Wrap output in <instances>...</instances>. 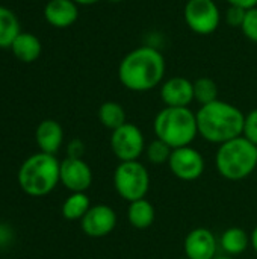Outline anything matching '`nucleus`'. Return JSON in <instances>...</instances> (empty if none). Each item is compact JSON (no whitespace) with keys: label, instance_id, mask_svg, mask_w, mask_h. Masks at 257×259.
<instances>
[{"label":"nucleus","instance_id":"1","mask_svg":"<svg viewBox=\"0 0 257 259\" xmlns=\"http://www.w3.org/2000/svg\"><path fill=\"white\" fill-rule=\"evenodd\" d=\"M165 70V58L158 49L139 46L120 61L117 73L124 88L133 93H145L164 82Z\"/></svg>","mask_w":257,"mask_h":259},{"label":"nucleus","instance_id":"2","mask_svg":"<svg viewBox=\"0 0 257 259\" xmlns=\"http://www.w3.org/2000/svg\"><path fill=\"white\" fill-rule=\"evenodd\" d=\"M198 135L212 144H224L235 140L244 132V112L224 100H215L203 105L195 112Z\"/></svg>","mask_w":257,"mask_h":259},{"label":"nucleus","instance_id":"3","mask_svg":"<svg viewBox=\"0 0 257 259\" xmlns=\"http://www.w3.org/2000/svg\"><path fill=\"white\" fill-rule=\"evenodd\" d=\"M153 131L156 138L167 143L171 149L191 146L198 137L197 115L191 108H162L155 120Z\"/></svg>","mask_w":257,"mask_h":259},{"label":"nucleus","instance_id":"4","mask_svg":"<svg viewBox=\"0 0 257 259\" xmlns=\"http://www.w3.org/2000/svg\"><path fill=\"white\" fill-rule=\"evenodd\" d=\"M61 182V162L56 155L38 152L29 156L18 170L20 188L33 197L50 194Z\"/></svg>","mask_w":257,"mask_h":259},{"label":"nucleus","instance_id":"5","mask_svg":"<svg viewBox=\"0 0 257 259\" xmlns=\"http://www.w3.org/2000/svg\"><path fill=\"white\" fill-rule=\"evenodd\" d=\"M215 167L227 181H244L256 170L257 147L242 135L220 144L215 155Z\"/></svg>","mask_w":257,"mask_h":259},{"label":"nucleus","instance_id":"6","mask_svg":"<svg viewBox=\"0 0 257 259\" xmlns=\"http://www.w3.org/2000/svg\"><path fill=\"white\" fill-rule=\"evenodd\" d=\"M114 187L118 196L129 203L145 199L150 190V175L147 167L139 161L120 162L114 171Z\"/></svg>","mask_w":257,"mask_h":259},{"label":"nucleus","instance_id":"7","mask_svg":"<svg viewBox=\"0 0 257 259\" xmlns=\"http://www.w3.org/2000/svg\"><path fill=\"white\" fill-rule=\"evenodd\" d=\"M183 18L194 33L211 35L221 23V12L215 0H188Z\"/></svg>","mask_w":257,"mask_h":259},{"label":"nucleus","instance_id":"8","mask_svg":"<svg viewBox=\"0 0 257 259\" xmlns=\"http://www.w3.org/2000/svg\"><path fill=\"white\" fill-rule=\"evenodd\" d=\"M145 138L142 131L133 123H124L111 132V149L120 162L138 161L145 152Z\"/></svg>","mask_w":257,"mask_h":259},{"label":"nucleus","instance_id":"9","mask_svg":"<svg viewBox=\"0 0 257 259\" xmlns=\"http://www.w3.org/2000/svg\"><path fill=\"white\" fill-rule=\"evenodd\" d=\"M168 167L177 179L183 182H192L203 176L206 164L203 155L197 149L186 146L173 150Z\"/></svg>","mask_w":257,"mask_h":259},{"label":"nucleus","instance_id":"10","mask_svg":"<svg viewBox=\"0 0 257 259\" xmlns=\"http://www.w3.org/2000/svg\"><path fill=\"white\" fill-rule=\"evenodd\" d=\"M118 217L109 205H94L80 220V228L89 238L108 237L117 226Z\"/></svg>","mask_w":257,"mask_h":259},{"label":"nucleus","instance_id":"11","mask_svg":"<svg viewBox=\"0 0 257 259\" xmlns=\"http://www.w3.org/2000/svg\"><path fill=\"white\" fill-rule=\"evenodd\" d=\"M61 184L71 193H86L92 184V170L83 158H65L61 162Z\"/></svg>","mask_w":257,"mask_h":259},{"label":"nucleus","instance_id":"12","mask_svg":"<svg viewBox=\"0 0 257 259\" xmlns=\"http://www.w3.org/2000/svg\"><path fill=\"white\" fill-rule=\"evenodd\" d=\"M218 247L220 241L215 234L206 228L192 229L183 241L185 256L189 259H214L218 256Z\"/></svg>","mask_w":257,"mask_h":259},{"label":"nucleus","instance_id":"13","mask_svg":"<svg viewBox=\"0 0 257 259\" xmlns=\"http://www.w3.org/2000/svg\"><path fill=\"white\" fill-rule=\"evenodd\" d=\"M161 99L165 106L189 108L194 102V82L183 76H174L161 83Z\"/></svg>","mask_w":257,"mask_h":259},{"label":"nucleus","instance_id":"14","mask_svg":"<svg viewBox=\"0 0 257 259\" xmlns=\"http://www.w3.org/2000/svg\"><path fill=\"white\" fill-rule=\"evenodd\" d=\"M45 21L56 29H67L79 18V5L73 0H48L44 6Z\"/></svg>","mask_w":257,"mask_h":259},{"label":"nucleus","instance_id":"15","mask_svg":"<svg viewBox=\"0 0 257 259\" xmlns=\"http://www.w3.org/2000/svg\"><path fill=\"white\" fill-rule=\"evenodd\" d=\"M35 138H36L39 152H44L48 155H56L64 143V129L56 120L47 118L38 124Z\"/></svg>","mask_w":257,"mask_h":259},{"label":"nucleus","instance_id":"16","mask_svg":"<svg viewBox=\"0 0 257 259\" xmlns=\"http://www.w3.org/2000/svg\"><path fill=\"white\" fill-rule=\"evenodd\" d=\"M9 49L20 62L30 64V62H35L41 56L42 44L36 35L30 32H20Z\"/></svg>","mask_w":257,"mask_h":259},{"label":"nucleus","instance_id":"17","mask_svg":"<svg viewBox=\"0 0 257 259\" xmlns=\"http://www.w3.org/2000/svg\"><path fill=\"white\" fill-rule=\"evenodd\" d=\"M127 220L132 228L144 231L153 226L156 220V209L147 199H139L129 203Z\"/></svg>","mask_w":257,"mask_h":259},{"label":"nucleus","instance_id":"18","mask_svg":"<svg viewBox=\"0 0 257 259\" xmlns=\"http://www.w3.org/2000/svg\"><path fill=\"white\" fill-rule=\"evenodd\" d=\"M250 246V235L242 228H229L220 237V247L227 256L242 255Z\"/></svg>","mask_w":257,"mask_h":259},{"label":"nucleus","instance_id":"19","mask_svg":"<svg viewBox=\"0 0 257 259\" xmlns=\"http://www.w3.org/2000/svg\"><path fill=\"white\" fill-rule=\"evenodd\" d=\"M20 32V20L15 12L0 5V49H9Z\"/></svg>","mask_w":257,"mask_h":259},{"label":"nucleus","instance_id":"20","mask_svg":"<svg viewBox=\"0 0 257 259\" xmlns=\"http://www.w3.org/2000/svg\"><path fill=\"white\" fill-rule=\"evenodd\" d=\"M97 115H98L100 123L111 132L121 127L124 123H127L126 111H124L123 105H120L118 102H114V100H108V102L101 103Z\"/></svg>","mask_w":257,"mask_h":259},{"label":"nucleus","instance_id":"21","mask_svg":"<svg viewBox=\"0 0 257 259\" xmlns=\"http://www.w3.org/2000/svg\"><path fill=\"white\" fill-rule=\"evenodd\" d=\"M91 202L86 193H71L62 203V215L65 220H82L89 211Z\"/></svg>","mask_w":257,"mask_h":259},{"label":"nucleus","instance_id":"22","mask_svg":"<svg viewBox=\"0 0 257 259\" xmlns=\"http://www.w3.org/2000/svg\"><path fill=\"white\" fill-rule=\"evenodd\" d=\"M218 85L211 77H198L194 80V100L203 105H209L215 100H218Z\"/></svg>","mask_w":257,"mask_h":259},{"label":"nucleus","instance_id":"23","mask_svg":"<svg viewBox=\"0 0 257 259\" xmlns=\"http://www.w3.org/2000/svg\"><path fill=\"white\" fill-rule=\"evenodd\" d=\"M174 149H171L167 143H164L159 138H155L153 141H150L145 147V155L148 162H151L153 165H164L168 164L171 153Z\"/></svg>","mask_w":257,"mask_h":259},{"label":"nucleus","instance_id":"24","mask_svg":"<svg viewBox=\"0 0 257 259\" xmlns=\"http://www.w3.org/2000/svg\"><path fill=\"white\" fill-rule=\"evenodd\" d=\"M241 30H242V33L245 35L247 39H250L251 42L257 44V6L251 8V9H247L244 23L241 26Z\"/></svg>","mask_w":257,"mask_h":259},{"label":"nucleus","instance_id":"25","mask_svg":"<svg viewBox=\"0 0 257 259\" xmlns=\"http://www.w3.org/2000/svg\"><path fill=\"white\" fill-rule=\"evenodd\" d=\"M242 137H245L250 143L257 146V108L245 114Z\"/></svg>","mask_w":257,"mask_h":259},{"label":"nucleus","instance_id":"26","mask_svg":"<svg viewBox=\"0 0 257 259\" xmlns=\"http://www.w3.org/2000/svg\"><path fill=\"white\" fill-rule=\"evenodd\" d=\"M245 12H247V9H242L238 6H229L226 11V23L232 27L241 29L244 18H245Z\"/></svg>","mask_w":257,"mask_h":259},{"label":"nucleus","instance_id":"27","mask_svg":"<svg viewBox=\"0 0 257 259\" xmlns=\"http://www.w3.org/2000/svg\"><path fill=\"white\" fill-rule=\"evenodd\" d=\"M83 153H85V143L80 138H74L68 143L67 158H83Z\"/></svg>","mask_w":257,"mask_h":259},{"label":"nucleus","instance_id":"28","mask_svg":"<svg viewBox=\"0 0 257 259\" xmlns=\"http://www.w3.org/2000/svg\"><path fill=\"white\" fill-rule=\"evenodd\" d=\"M229 3V6H238L242 9H251L256 8L257 0H226Z\"/></svg>","mask_w":257,"mask_h":259},{"label":"nucleus","instance_id":"29","mask_svg":"<svg viewBox=\"0 0 257 259\" xmlns=\"http://www.w3.org/2000/svg\"><path fill=\"white\" fill-rule=\"evenodd\" d=\"M250 246L253 247V250L257 253V226L253 229V232L250 234Z\"/></svg>","mask_w":257,"mask_h":259},{"label":"nucleus","instance_id":"30","mask_svg":"<svg viewBox=\"0 0 257 259\" xmlns=\"http://www.w3.org/2000/svg\"><path fill=\"white\" fill-rule=\"evenodd\" d=\"M73 2H76L77 5H82V6H91V5H95L100 0H73Z\"/></svg>","mask_w":257,"mask_h":259},{"label":"nucleus","instance_id":"31","mask_svg":"<svg viewBox=\"0 0 257 259\" xmlns=\"http://www.w3.org/2000/svg\"><path fill=\"white\" fill-rule=\"evenodd\" d=\"M6 241V237H5V228L0 226V244Z\"/></svg>","mask_w":257,"mask_h":259},{"label":"nucleus","instance_id":"32","mask_svg":"<svg viewBox=\"0 0 257 259\" xmlns=\"http://www.w3.org/2000/svg\"><path fill=\"white\" fill-rule=\"evenodd\" d=\"M214 259H233L232 256H215Z\"/></svg>","mask_w":257,"mask_h":259},{"label":"nucleus","instance_id":"33","mask_svg":"<svg viewBox=\"0 0 257 259\" xmlns=\"http://www.w3.org/2000/svg\"><path fill=\"white\" fill-rule=\"evenodd\" d=\"M108 2H111V3H120V2H123V0H108Z\"/></svg>","mask_w":257,"mask_h":259},{"label":"nucleus","instance_id":"34","mask_svg":"<svg viewBox=\"0 0 257 259\" xmlns=\"http://www.w3.org/2000/svg\"><path fill=\"white\" fill-rule=\"evenodd\" d=\"M182 259H189V258H186V256H185V258H182Z\"/></svg>","mask_w":257,"mask_h":259},{"label":"nucleus","instance_id":"35","mask_svg":"<svg viewBox=\"0 0 257 259\" xmlns=\"http://www.w3.org/2000/svg\"><path fill=\"white\" fill-rule=\"evenodd\" d=\"M256 147H257V146H256Z\"/></svg>","mask_w":257,"mask_h":259}]
</instances>
